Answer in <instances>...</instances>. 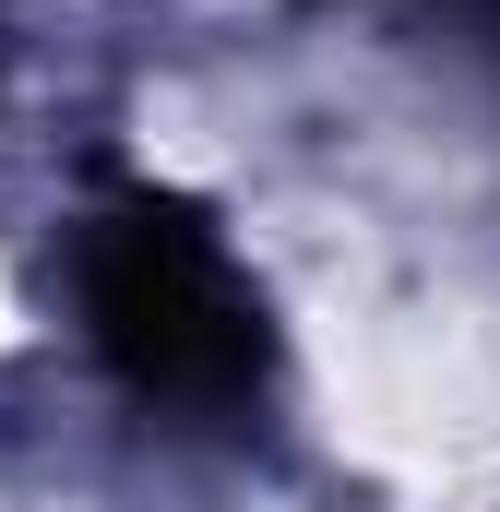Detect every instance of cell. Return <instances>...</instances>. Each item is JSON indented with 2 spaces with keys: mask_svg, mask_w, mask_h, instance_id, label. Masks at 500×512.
<instances>
[{
  "mask_svg": "<svg viewBox=\"0 0 500 512\" xmlns=\"http://www.w3.org/2000/svg\"><path fill=\"white\" fill-rule=\"evenodd\" d=\"M84 322L143 393L167 405H227L262 382V310L227 274V251L167 215V203H120L84 239Z\"/></svg>",
  "mask_w": 500,
  "mask_h": 512,
  "instance_id": "cell-1",
  "label": "cell"
}]
</instances>
